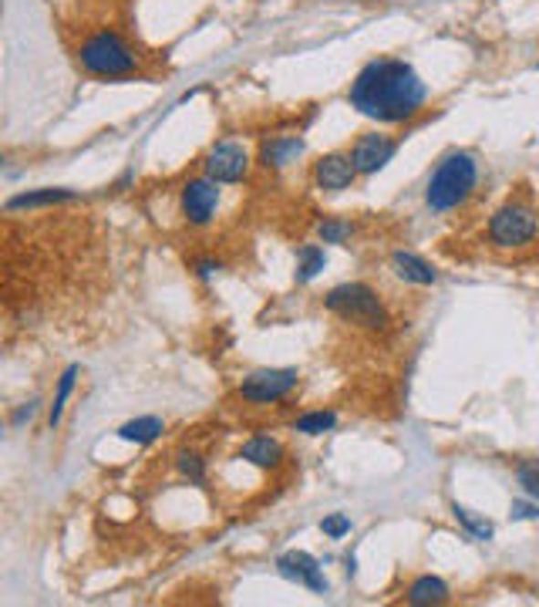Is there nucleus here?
<instances>
[{
    "label": "nucleus",
    "instance_id": "1",
    "mask_svg": "<svg viewBox=\"0 0 539 607\" xmlns=\"http://www.w3.org/2000/svg\"><path fill=\"white\" fill-rule=\"evenodd\" d=\"M347 101H351V109L361 111L364 119H375L381 125H398V121L415 119L425 109L429 85L401 58H375L351 81Z\"/></svg>",
    "mask_w": 539,
    "mask_h": 607
},
{
    "label": "nucleus",
    "instance_id": "2",
    "mask_svg": "<svg viewBox=\"0 0 539 607\" xmlns=\"http://www.w3.org/2000/svg\"><path fill=\"white\" fill-rule=\"evenodd\" d=\"M475 183H479V162L472 152H449L441 159L435 173H431L429 186H425V203L431 213H449L462 206L472 196Z\"/></svg>",
    "mask_w": 539,
    "mask_h": 607
},
{
    "label": "nucleus",
    "instance_id": "3",
    "mask_svg": "<svg viewBox=\"0 0 539 607\" xmlns=\"http://www.w3.org/2000/svg\"><path fill=\"white\" fill-rule=\"evenodd\" d=\"M324 308L334 310L337 318L361 324L368 331H385L391 318H388L385 304L378 298V290H371L368 284H341V288L327 290Z\"/></svg>",
    "mask_w": 539,
    "mask_h": 607
},
{
    "label": "nucleus",
    "instance_id": "4",
    "mask_svg": "<svg viewBox=\"0 0 539 607\" xmlns=\"http://www.w3.org/2000/svg\"><path fill=\"white\" fill-rule=\"evenodd\" d=\"M78 61L95 78H125L135 71L132 47L125 45L115 31H95L88 41H81Z\"/></svg>",
    "mask_w": 539,
    "mask_h": 607
},
{
    "label": "nucleus",
    "instance_id": "5",
    "mask_svg": "<svg viewBox=\"0 0 539 607\" xmlns=\"http://www.w3.org/2000/svg\"><path fill=\"white\" fill-rule=\"evenodd\" d=\"M539 220L536 213L523 206V203H506L503 210L492 213L489 220V240L503 250H516V246H526V243L536 240Z\"/></svg>",
    "mask_w": 539,
    "mask_h": 607
},
{
    "label": "nucleus",
    "instance_id": "6",
    "mask_svg": "<svg viewBox=\"0 0 539 607\" xmlns=\"http://www.w3.org/2000/svg\"><path fill=\"white\" fill-rule=\"evenodd\" d=\"M297 368H260V372H250L243 378L240 395L246 402H256V405H270V402H280V398L290 395L297 388Z\"/></svg>",
    "mask_w": 539,
    "mask_h": 607
},
{
    "label": "nucleus",
    "instance_id": "7",
    "mask_svg": "<svg viewBox=\"0 0 539 607\" xmlns=\"http://www.w3.org/2000/svg\"><path fill=\"white\" fill-rule=\"evenodd\" d=\"M202 166H206V176L216 179V183H240L250 173V152L240 142L226 139V142L212 145Z\"/></svg>",
    "mask_w": 539,
    "mask_h": 607
},
{
    "label": "nucleus",
    "instance_id": "8",
    "mask_svg": "<svg viewBox=\"0 0 539 607\" xmlns=\"http://www.w3.org/2000/svg\"><path fill=\"white\" fill-rule=\"evenodd\" d=\"M220 206V183L210 176L189 179L182 186V216L192 226H206L212 220V213Z\"/></svg>",
    "mask_w": 539,
    "mask_h": 607
},
{
    "label": "nucleus",
    "instance_id": "9",
    "mask_svg": "<svg viewBox=\"0 0 539 607\" xmlns=\"http://www.w3.org/2000/svg\"><path fill=\"white\" fill-rule=\"evenodd\" d=\"M398 152V142L391 135H381V132H368L361 135L351 149V162L358 169V176H375L381 169L395 159Z\"/></svg>",
    "mask_w": 539,
    "mask_h": 607
},
{
    "label": "nucleus",
    "instance_id": "10",
    "mask_svg": "<svg viewBox=\"0 0 539 607\" xmlns=\"http://www.w3.org/2000/svg\"><path fill=\"white\" fill-rule=\"evenodd\" d=\"M276 570L280 577L294 581V584L307 587L314 594H327V577L320 574V563L304 550H286L280 560H276Z\"/></svg>",
    "mask_w": 539,
    "mask_h": 607
},
{
    "label": "nucleus",
    "instance_id": "11",
    "mask_svg": "<svg viewBox=\"0 0 539 607\" xmlns=\"http://www.w3.org/2000/svg\"><path fill=\"white\" fill-rule=\"evenodd\" d=\"M354 179H358V169H354L351 155H344V152L320 155L317 166H314V183H317L324 193H344V189H351Z\"/></svg>",
    "mask_w": 539,
    "mask_h": 607
},
{
    "label": "nucleus",
    "instance_id": "12",
    "mask_svg": "<svg viewBox=\"0 0 539 607\" xmlns=\"http://www.w3.org/2000/svg\"><path fill=\"white\" fill-rule=\"evenodd\" d=\"M300 155H304V139L300 135H274L260 149V162L266 169H284L290 162H297Z\"/></svg>",
    "mask_w": 539,
    "mask_h": 607
},
{
    "label": "nucleus",
    "instance_id": "13",
    "mask_svg": "<svg viewBox=\"0 0 539 607\" xmlns=\"http://www.w3.org/2000/svg\"><path fill=\"white\" fill-rule=\"evenodd\" d=\"M391 267H395V274L408 284H419V288H431L435 280H439V270L429 264V260H421L419 254H408V250H395L391 254Z\"/></svg>",
    "mask_w": 539,
    "mask_h": 607
},
{
    "label": "nucleus",
    "instance_id": "14",
    "mask_svg": "<svg viewBox=\"0 0 539 607\" xmlns=\"http://www.w3.org/2000/svg\"><path fill=\"white\" fill-rule=\"evenodd\" d=\"M243 459L246 463L260 466V469H276V466L284 463V445L270 435H254L250 442H243Z\"/></svg>",
    "mask_w": 539,
    "mask_h": 607
},
{
    "label": "nucleus",
    "instance_id": "15",
    "mask_svg": "<svg viewBox=\"0 0 539 607\" xmlns=\"http://www.w3.org/2000/svg\"><path fill=\"white\" fill-rule=\"evenodd\" d=\"M75 189H34V193H21V196L7 199V213L17 210H37V206H57V203H75Z\"/></svg>",
    "mask_w": 539,
    "mask_h": 607
},
{
    "label": "nucleus",
    "instance_id": "16",
    "mask_svg": "<svg viewBox=\"0 0 539 607\" xmlns=\"http://www.w3.org/2000/svg\"><path fill=\"white\" fill-rule=\"evenodd\" d=\"M449 597H451V591H449V584H445L441 577L425 574V577H419L415 584L408 587L405 601H408V604H415V607H429V604H445Z\"/></svg>",
    "mask_w": 539,
    "mask_h": 607
},
{
    "label": "nucleus",
    "instance_id": "17",
    "mask_svg": "<svg viewBox=\"0 0 539 607\" xmlns=\"http://www.w3.org/2000/svg\"><path fill=\"white\" fill-rule=\"evenodd\" d=\"M162 432H165V422L159 419V415H142V419L125 422L119 429V439L135 442V445H149V442H155Z\"/></svg>",
    "mask_w": 539,
    "mask_h": 607
},
{
    "label": "nucleus",
    "instance_id": "18",
    "mask_svg": "<svg viewBox=\"0 0 539 607\" xmlns=\"http://www.w3.org/2000/svg\"><path fill=\"white\" fill-rule=\"evenodd\" d=\"M324 267H327L324 246H317V243H304V246L297 250V284H310Z\"/></svg>",
    "mask_w": 539,
    "mask_h": 607
},
{
    "label": "nucleus",
    "instance_id": "19",
    "mask_svg": "<svg viewBox=\"0 0 539 607\" xmlns=\"http://www.w3.org/2000/svg\"><path fill=\"white\" fill-rule=\"evenodd\" d=\"M451 517L459 519V523L465 527V533H469V537H475V540H492V537H495L492 519L479 517V513H472V509L459 507V503H451Z\"/></svg>",
    "mask_w": 539,
    "mask_h": 607
},
{
    "label": "nucleus",
    "instance_id": "20",
    "mask_svg": "<svg viewBox=\"0 0 539 607\" xmlns=\"http://www.w3.org/2000/svg\"><path fill=\"white\" fill-rule=\"evenodd\" d=\"M75 378H78V364H67L65 375L57 378V395H55V405H51V415H47V425H51V429H55L57 422H61V415H65L67 398L75 392Z\"/></svg>",
    "mask_w": 539,
    "mask_h": 607
},
{
    "label": "nucleus",
    "instance_id": "21",
    "mask_svg": "<svg viewBox=\"0 0 539 607\" xmlns=\"http://www.w3.org/2000/svg\"><path fill=\"white\" fill-rule=\"evenodd\" d=\"M337 425V415L334 412H307V415H300L297 422H294V432H300V435H324V432H330Z\"/></svg>",
    "mask_w": 539,
    "mask_h": 607
},
{
    "label": "nucleus",
    "instance_id": "22",
    "mask_svg": "<svg viewBox=\"0 0 539 607\" xmlns=\"http://www.w3.org/2000/svg\"><path fill=\"white\" fill-rule=\"evenodd\" d=\"M351 233L354 226L347 220H337V216H327V220L320 223L317 226V236L324 243H344V240H351Z\"/></svg>",
    "mask_w": 539,
    "mask_h": 607
},
{
    "label": "nucleus",
    "instance_id": "23",
    "mask_svg": "<svg viewBox=\"0 0 539 607\" xmlns=\"http://www.w3.org/2000/svg\"><path fill=\"white\" fill-rule=\"evenodd\" d=\"M516 479L526 489L529 497L539 499V459H519L516 463Z\"/></svg>",
    "mask_w": 539,
    "mask_h": 607
},
{
    "label": "nucleus",
    "instance_id": "24",
    "mask_svg": "<svg viewBox=\"0 0 539 607\" xmlns=\"http://www.w3.org/2000/svg\"><path fill=\"white\" fill-rule=\"evenodd\" d=\"M179 473L186 476L189 483L202 486V479H206V466H202V459H199L196 453H182L179 455Z\"/></svg>",
    "mask_w": 539,
    "mask_h": 607
},
{
    "label": "nucleus",
    "instance_id": "25",
    "mask_svg": "<svg viewBox=\"0 0 539 607\" xmlns=\"http://www.w3.org/2000/svg\"><path fill=\"white\" fill-rule=\"evenodd\" d=\"M320 530H324V537H330V540H341V537L351 533V517H344V513H330V517L320 523Z\"/></svg>",
    "mask_w": 539,
    "mask_h": 607
},
{
    "label": "nucleus",
    "instance_id": "26",
    "mask_svg": "<svg viewBox=\"0 0 539 607\" xmlns=\"http://www.w3.org/2000/svg\"><path fill=\"white\" fill-rule=\"evenodd\" d=\"M513 519H539V507L536 503H526V499H513Z\"/></svg>",
    "mask_w": 539,
    "mask_h": 607
},
{
    "label": "nucleus",
    "instance_id": "27",
    "mask_svg": "<svg viewBox=\"0 0 539 607\" xmlns=\"http://www.w3.org/2000/svg\"><path fill=\"white\" fill-rule=\"evenodd\" d=\"M220 270H223L220 260H199V264H196V277H199V280H212V274H220Z\"/></svg>",
    "mask_w": 539,
    "mask_h": 607
},
{
    "label": "nucleus",
    "instance_id": "28",
    "mask_svg": "<svg viewBox=\"0 0 539 607\" xmlns=\"http://www.w3.org/2000/svg\"><path fill=\"white\" fill-rule=\"evenodd\" d=\"M34 412H37V398H31V402H27V405H24V409L17 412V415H14V425H21L24 419H31Z\"/></svg>",
    "mask_w": 539,
    "mask_h": 607
},
{
    "label": "nucleus",
    "instance_id": "29",
    "mask_svg": "<svg viewBox=\"0 0 539 607\" xmlns=\"http://www.w3.org/2000/svg\"><path fill=\"white\" fill-rule=\"evenodd\" d=\"M536 68H539V65H536Z\"/></svg>",
    "mask_w": 539,
    "mask_h": 607
}]
</instances>
